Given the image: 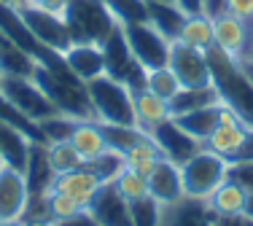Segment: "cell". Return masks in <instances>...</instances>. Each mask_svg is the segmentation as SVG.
<instances>
[{"mask_svg":"<svg viewBox=\"0 0 253 226\" xmlns=\"http://www.w3.org/2000/svg\"><path fill=\"white\" fill-rule=\"evenodd\" d=\"M205 54H208L210 65V81H213L221 103L253 129V73L215 43Z\"/></svg>","mask_w":253,"mask_h":226,"instance_id":"cell-1","label":"cell"},{"mask_svg":"<svg viewBox=\"0 0 253 226\" xmlns=\"http://www.w3.org/2000/svg\"><path fill=\"white\" fill-rule=\"evenodd\" d=\"M86 92L94 108V121L116 124V127H137L135 97H132L129 86L119 84L111 75H97L86 84Z\"/></svg>","mask_w":253,"mask_h":226,"instance_id":"cell-2","label":"cell"},{"mask_svg":"<svg viewBox=\"0 0 253 226\" xmlns=\"http://www.w3.org/2000/svg\"><path fill=\"white\" fill-rule=\"evenodd\" d=\"M62 19L70 30V38L81 43H102L119 27L102 0H68Z\"/></svg>","mask_w":253,"mask_h":226,"instance_id":"cell-3","label":"cell"},{"mask_svg":"<svg viewBox=\"0 0 253 226\" xmlns=\"http://www.w3.org/2000/svg\"><path fill=\"white\" fill-rule=\"evenodd\" d=\"M229 162L221 153L202 148L191 159L180 164V181H183V191L189 199H208L221 183L226 181Z\"/></svg>","mask_w":253,"mask_h":226,"instance_id":"cell-4","label":"cell"},{"mask_svg":"<svg viewBox=\"0 0 253 226\" xmlns=\"http://www.w3.org/2000/svg\"><path fill=\"white\" fill-rule=\"evenodd\" d=\"M100 49H102V57H105V75H111V78H116L119 84L129 86L132 92H137V89L146 86L148 70L143 68V65L135 59V54L129 51L126 38L122 33V25L102 40Z\"/></svg>","mask_w":253,"mask_h":226,"instance_id":"cell-5","label":"cell"},{"mask_svg":"<svg viewBox=\"0 0 253 226\" xmlns=\"http://www.w3.org/2000/svg\"><path fill=\"white\" fill-rule=\"evenodd\" d=\"M0 92H3V97L8 100L22 116H27L30 121H35V124H41L43 118L59 116V111L54 108V103L46 97V92L35 84L33 78L0 75Z\"/></svg>","mask_w":253,"mask_h":226,"instance_id":"cell-6","label":"cell"},{"mask_svg":"<svg viewBox=\"0 0 253 226\" xmlns=\"http://www.w3.org/2000/svg\"><path fill=\"white\" fill-rule=\"evenodd\" d=\"M122 33L126 38V46L135 54V59L146 70L165 68L170 59V46L172 40H167L165 35L156 30L151 22H135V25H122Z\"/></svg>","mask_w":253,"mask_h":226,"instance_id":"cell-7","label":"cell"},{"mask_svg":"<svg viewBox=\"0 0 253 226\" xmlns=\"http://www.w3.org/2000/svg\"><path fill=\"white\" fill-rule=\"evenodd\" d=\"M215 46L224 49L229 57L243 62L245 68L253 65V22H245L234 14H221L213 19Z\"/></svg>","mask_w":253,"mask_h":226,"instance_id":"cell-8","label":"cell"},{"mask_svg":"<svg viewBox=\"0 0 253 226\" xmlns=\"http://www.w3.org/2000/svg\"><path fill=\"white\" fill-rule=\"evenodd\" d=\"M167 68L172 70V75L178 78L180 86H208L210 81V65H208V54L202 49L183 43V40H172L170 46V59Z\"/></svg>","mask_w":253,"mask_h":226,"instance_id":"cell-9","label":"cell"},{"mask_svg":"<svg viewBox=\"0 0 253 226\" xmlns=\"http://www.w3.org/2000/svg\"><path fill=\"white\" fill-rule=\"evenodd\" d=\"M19 14L22 19L27 22V27L33 30V35L46 43L54 51H65L73 38H70V30L65 25L62 14H54V11H43V8H35V5H19Z\"/></svg>","mask_w":253,"mask_h":226,"instance_id":"cell-10","label":"cell"},{"mask_svg":"<svg viewBox=\"0 0 253 226\" xmlns=\"http://www.w3.org/2000/svg\"><path fill=\"white\" fill-rule=\"evenodd\" d=\"M151 140L162 151V156L170 159V162H175L178 167L186 162V159H191L194 153H200L205 148L200 140H194L189 132H183V129L178 127L175 118H167L165 124H159V127L151 132Z\"/></svg>","mask_w":253,"mask_h":226,"instance_id":"cell-11","label":"cell"},{"mask_svg":"<svg viewBox=\"0 0 253 226\" xmlns=\"http://www.w3.org/2000/svg\"><path fill=\"white\" fill-rule=\"evenodd\" d=\"M86 210L94 216L100 226H135L129 213V202H126L113 183H102L92 199H89Z\"/></svg>","mask_w":253,"mask_h":226,"instance_id":"cell-12","label":"cell"},{"mask_svg":"<svg viewBox=\"0 0 253 226\" xmlns=\"http://www.w3.org/2000/svg\"><path fill=\"white\" fill-rule=\"evenodd\" d=\"M146 181H148V194L159 205L170 207V205H178V202L186 199L183 181H180V167L175 162H170V159L162 156L154 164V170L146 175Z\"/></svg>","mask_w":253,"mask_h":226,"instance_id":"cell-13","label":"cell"},{"mask_svg":"<svg viewBox=\"0 0 253 226\" xmlns=\"http://www.w3.org/2000/svg\"><path fill=\"white\" fill-rule=\"evenodd\" d=\"M248 132H251L248 124L240 121V118L224 105V111H221V118H218V124H215L213 135L208 138V143H205V148H210V151L221 153V156H224L226 162H229V159H232L234 153L240 151V146L245 143Z\"/></svg>","mask_w":253,"mask_h":226,"instance_id":"cell-14","label":"cell"},{"mask_svg":"<svg viewBox=\"0 0 253 226\" xmlns=\"http://www.w3.org/2000/svg\"><path fill=\"white\" fill-rule=\"evenodd\" d=\"M30 191L25 172L0 164V218H22L27 210Z\"/></svg>","mask_w":253,"mask_h":226,"instance_id":"cell-15","label":"cell"},{"mask_svg":"<svg viewBox=\"0 0 253 226\" xmlns=\"http://www.w3.org/2000/svg\"><path fill=\"white\" fill-rule=\"evenodd\" d=\"M68 68L73 70L84 84H89L97 75H105V57H102L100 43H81V40H73L68 49L62 51Z\"/></svg>","mask_w":253,"mask_h":226,"instance_id":"cell-16","label":"cell"},{"mask_svg":"<svg viewBox=\"0 0 253 226\" xmlns=\"http://www.w3.org/2000/svg\"><path fill=\"white\" fill-rule=\"evenodd\" d=\"M57 172L49 164V156H46V143H33L30 146V159L25 167V181H27V191L30 199H46Z\"/></svg>","mask_w":253,"mask_h":226,"instance_id":"cell-17","label":"cell"},{"mask_svg":"<svg viewBox=\"0 0 253 226\" xmlns=\"http://www.w3.org/2000/svg\"><path fill=\"white\" fill-rule=\"evenodd\" d=\"M100 186H102V181L94 175V170L89 167V164H81V167L68 170V172H59V175L54 178V183H51V188L65 191L68 197H73L76 202H81L84 207H86L89 199L97 194Z\"/></svg>","mask_w":253,"mask_h":226,"instance_id":"cell-18","label":"cell"},{"mask_svg":"<svg viewBox=\"0 0 253 226\" xmlns=\"http://www.w3.org/2000/svg\"><path fill=\"white\" fill-rule=\"evenodd\" d=\"M68 140L84 162H92V159H97L100 153L108 151V143L100 129V121H92V118H76Z\"/></svg>","mask_w":253,"mask_h":226,"instance_id":"cell-19","label":"cell"},{"mask_svg":"<svg viewBox=\"0 0 253 226\" xmlns=\"http://www.w3.org/2000/svg\"><path fill=\"white\" fill-rule=\"evenodd\" d=\"M30 146H33V140L19 127L0 118V159H3V164L25 172L30 159Z\"/></svg>","mask_w":253,"mask_h":226,"instance_id":"cell-20","label":"cell"},{"mask_svg":"<svg viewBox=\"0 0 253 226\" xmlns=\"http://www.w3.org/2000/svg\"><path fill=\"white\" fill-rule=\"evenodd\" d=\"M132 97H135V118H137V127L143 129V132L151 135L159 124H165L170 116V103L162 97H156L154 92H148L146 86L137 89V92H132Z\"/></svg>","mask_w":253,"mask_h":226,"instance_id":"cell-21","label":"cell"},{"mask_svg":"<svg viewBox=\"0 0 253 226\" xmlns=\"http://www.w3.org/2000/svg\"><path fill=\"white\" fill-rule=\"evenodd\" d=\"M162 226H213V210L205 199L186 197L178 205L165 207L162 213Z\"/></svg>","mask_w":253,"mask_h":226,"instance_id":"cell-22","label":"cell"},{"mask_svg":"<svg viewBox=\"0 0 253 226\" xmlns=\"http://www.w3.org/2000/svg\"><path fill=\"white\" fill-rule=\"evenodd\" d=\"M221 111H224V103H215V105H208V108L180 113V116H172V118H175V124L183 129V132H189L191 138L200 140L202 146H205V143H208V138L213 135L215 124H218Z\"/></svg>","mask_w":253,"mask_h":226,"instance_id":"cell-23","label":"cell"},{"mask_svg":"<svg viewBox=\"0 0 253 226\" xmlns=\"http://www.w3.org/2000/svg\"><path fill=\"white\" fill-rule=\"evenodd\" d=\"M205 202H208V207L213 210V216H240V213H245L248 191L226 178V181L221 183Z\"/></svg>","mask_w":253,"mask_h":226,"instance_id":"cell-24","label":"cell"},{"mask_svg":"<svg viewBox=\"0 0 253 226\" xmlns=\"http://www.w3.org/2000/svg\"><path fill=\"white\" fill-rule=\"evenodd\" d=\"M35 62L27 51H22L14 40L0 35V75H22V78H33L35 75Z\"/></svg>","mask_w":253,"mask_h":226,"instance_id":"cell-25","label":"cell"},{"mask_svg":"<svg viewBox=\"0 0 253 226\" xmlns=\"http://www.w3.org/2000/svg\"><path fill=\"white\" fill-rule=\"evenodd\" d=\"M221 103L218 92H215L213 84L208 86H180L178 94L170 100V116H180V113H189V111H200L208 108V105Z\"/></svg>","mask_w":253,"mask_h":226,"instance_id":"cell-26","label":"cell"},{"mask_svg":"<svg viewBox=\"0 0 253 226\" xmlns=\"http://www.w3.org/2000/svg\"><path fill=\"white\" fill-rule=\"evenodd\" d=\"M186 16L189 14H183L175 3H148V22H151L167 40H178Z\"/></svg>","mask_w":253,"mask_h":226,"instance_id":"cell-27","label":"cell"},{"mask_svg":"<svg viewBox=\"0 0 253 226\" xmlns=\"http://www.w3.org/2000/svg\"><path fill=\"white\" fill-rule=\"evenodd\" d=\"M178 40L194 46V49L208 51L210 46L215 43V38H213V19H210V16H205V14H191V16H186L183 27H180Z\"/></svg>","mask_w":253,"mask_h":226,"instance_id":"cell-28","label":"cell"},{"mask_svg":"<svg viewBox=\"0 0 253 226\" xmlns=\"http://www.w3.org/2000/svg\"><path fill=\"white\" fill-rule=\"evenodd\" d=\"M159 159H162V151L156 148V143L151 140V135H146L143 140H137L132 148H126V151H124V167L140 172V175H148Z\"/></svg>","mask_w":253,"mask_h":226,"instance_id":"cell-29","label":"cell"},{"mask_svg":"<svg viewBox=\"0 0 253 226\" xmlns=\"http://www.w3.org/2000/svg\"><path fill=\"white\" fill-rule=\"evenodd\" d=\"M46 156H49V164L54 167V172H68V170H76L81 164H86L78 151L70 146V140H49L46 143Z\"/></svg>","mask_w":253,"mask_h":226,"instance_id":"cell-30","label":"cell"},{"mask_svg":"<svg viewBox=\"0 0 253 226\" xmlns=\"http://www.w3.org/2000/svg\"><path fill=\"white\" fill-rule=\"evenodd\" d=\"M105 8L113 14L119 25H135V22H148V3L146 0H102Z\"/></svg>","mask_w":253,"mask_h":226,"instance_id":"cell-31","label":"cell"},{"mask_svg":"<svg viewBox=\"0 0 253 226\" xmlns=\"http://www.w3.org/2000/svg\"><path fill=\"white\" fill-rule=\"evenodd\" d=\"M129 213H132V224L135 226H162L165 205H159L151 194H146V197L129 202Z\"/></svg>","mask_w":253,"mask_h":226,"instance_id":"cell-32","label":"cell"},{"mask_svg":"<svg viewBox=\"0 0 253 226\" xmlns=\"http://www.w3.org/2000/svg\"><path fill=\"white\" fill-rule=\"evenodd\" d=\"M0 118L14 124V127H19L33 143H46V135H43V129H41V124H35V121H30L27 116H22V113L3 97V92H0Z\"/></svg>","mask_w":253,"mask_h":226,"instance_id":"cell-33","label":"cell"},{"mask_svg":"<svg viewBox=\"0 0 253 226\" xmlns=\"http://www.w3.org/2000/svg\"><path fill=\"white\" fill-rule=\"evenodd\" d=\"M100 129H102V135H105L108 148H116V151H122V153L148 135L137 127H116V124H102V121H100Z\"/></svg>","mask_w":253,"mask_h":226,"instance_id":"cell-34","label":"cell"},{"mask_svg":"<svg viewBox=\"0 0 253 226\" xmlns=\"http://www.w3.org/2000/svg\"><path fill=\"white\" fill-rule=\"evenodd\" d=\"M146 89H148V92H154L156 97H162V100H167V103H170V100L178 94L180 84H178L175 75H172V70L165 65V68L148 70V75H146Z\"/></svg>","mask_w":253,"mask_h":226,"instance_id":"cell-35","label":"cell"},{"mask_svg":"<svg viewBox=\"0 0 253 226\" xmlns=\"http://www.w3.org/2000/svg\"><path fill=\"white\" fill-rule=\"evenodd\" d=\"M86 164L94 170V175H97L102 183H113L116 175L124 170V153L116 151V148H108L105 153H100L97 159H92V162H86Z\"/></svg>","mask_w":253,"mask_h":226,"instance_id":"cell-36","label":"cell"},{"mask_svg":"<svg viewBox=\"0 0 253 226\" xmlns=\"http://www.w3.org/2000/svg\"><path fill=\"white\" fill-rule=\"evenodd\" d=\"M113 186L119 188V194H122L126 202L140 199V197H146V194H148L146 175H140V172H135V170H129V167H124L122 172H119L116 181H113Z\"/></svg>","mask_w":253,"mask_h":226,"instance_id":"cell-37","label":"cell"},{"mask_svg":"<svg viewBox=\"0 0 253 226\" xmlns=\"http://www.w3.org/2000/svg\"><path fill=\"white\" fill-rule=\"evenodd\" d=\"M78 210H84L81 202H76L73 197H68L65 191H57V188H49L46 194V216L51 221H62V218L76 216Z\"/></svg>","mask_w":253,"mask_h":226,"instance_id":"cell-38","label":"cell"},{"mask_svg":"<svg viewBox=\"0 0 253 226\" xmlns=\"http://www.w3.org/2000/svg\"><path fill=\"white\" fill-rule=\"evenodd\" d=\"M226 178L234 181L237 186H243L248 194H253V159H237V162H229Z\"/></svg>","mask_w":253,"mask_h":226,"instance_id":"cell-39","label":"cell"},{"mask_svg":"<svg viewBox=\"0 0 253 226\" xmlns=\"http://www.w3.org/2000/svg\"><path fill=\"white\" fill-rule=\"evenodd\" d=\"M54 226H100L97 221H94V216L84 207V210H78L76 216L70 218H62V221H54Z\"/></svg>","mask_w":253,"mask_h":226,"instance_id":"cell-40","label":"cell"},{"mask_svg":"<svg viewBox=\"0 0 253 226\" xmlns=\"http://www.w3.org/2000/svg\"><path fill=\"white\" fill-rule=\"evenodd\" d=\"M229 14L240 16L245 22H253V0H229Z\"/></svg>","mask_w":253,"mask_h":226,"instance_id":"cell-41","label":"cell"},{"mask_svg":"<svg viewBox=\"0 0 253 226\" xmlns=\"http://www.w3.org/2000/svg\"><path fill=\"white\" fill-rule=\"evenodd\" d=\"M229 0H202V14L210 16V19H215V16L226 14L229 11Z\"/></svg>","mask_w":253,"mask_h":226,"instance_id":"cell-42","label":"cell"},{"mask_svg":"<svg viewBox=\"0 0 253 226\" xmlns=\"http://www.w3.org/2000/svg\"><path fill=\"white\" fill-rule=\"evenodd\" d=\"M213 226H253V221L245 213H240V216H213Z\"/></svg>","mask_w":253,"mask_h":226,"instance_id":"cell-43","label":"cell"},{"mask_svg":"<svg viewBox=\"0 0 253 226\" xmlns=\"http://www.w3.org/2000/svg\"><path fill=\"white\" fill-rule=\"evenodd\" d=\"M25 5H35V8H43V11H54V14H62L68 0H25Z\"/></svg>","mask_w":253,"mask_h":226,"instance_id":"cell-44","label":"cell"},{"mask_svg":"<svg viewBox=\"0 0 253 226\" xmlns=\"http://www.w3.org/2000/svg\"><path fill=\"white\" fill-rule=\"evenodd\" d=\"M183 14H202V0H172Z\"/></svg>","mask_w":253,"mask_h":226,"instance_id":"cell-45","label":"cell"},{"mask_svg":"<svg viewBox=\"0 0 253 226\" xmlns=\"http://www.w3.org/2000/svg\"><path fill=\"white\" fill-rule=\"evenodd\" d=\"M25 226H54L51 218H25Z\"/></svg>","mask_w":253,"mask_h":226,"instance_id":"cell-46","label":"cell"},{"mask_svg":"<svg viewBox=\"0 0 253 226\" xmlns=\"http://www.w3.org/2000/svg\"><path fill=\"white\" fill-rule=\"evenodd\" d=\"M0 226H25V218H0Z\"/></svg>","mask_w":253,"mask_h":226,"instance_id":"cell-47","label":"cell"},{"mask_svg":"<svg viewBox=\"0 0 253 226\" xmlns=\"http://www.w3.org/2000/svg\"><path fill=\"white\" fill-rule=\"evenodd\" d=\"M245 216L253 221V194H248V202H245Z\"/></svg>","mask_w":253,"mask_h":226,"instance_id":"cell-48","label":"cell"},{"mask_svg":"<svg viewBox=\"0 0 253 226\" xmlns=\"http://www.w3.org/2000/svg\"><path fill=\"white\" fill-rule=\"evenodd\" d=\"M146 3H172V0H146Z\"/></svg>","mask_w":253,"mask_h":226,"instance_id":"cell-49","label":"cell"},{"mask_svg":"<svg viewBox=\"0 0 253 226\" xmlns=\"http://www.w3.org/2000/svg\"><path fill=\"white\" fill-rule=\"evenodd\" d=\"M8 3H14V5H25V0H8Z\"/></svg>","mask_w":253,"mask_h":226,"instance_id":"cell-50","label":"cell"}]
</instances>
